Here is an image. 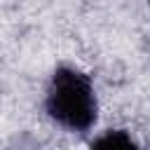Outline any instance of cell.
Segmentation results:
<instances>
[{
	"label": "cell",
	"mask_w": 150,
	"mask_h": 150,
	"mask_svg": "<svg viewBox=\"0 0 150 150\" xmlns=\"http://www.w3.org/2000/svg\"><path fill=\"white\" fill-rule=\"evenodd\" d=\"M47 117L66 131H89L98 117V101L94 82L75 66H59L45 91Z\"/></svg>",
	"instance_id": "obj_1"
},
{
	"label": "cell",
	"mask_w": 150,
	"mask_h": 150,
	"mask_svg": "<svg viewBox=\"0 0 150 150\" xmlns=\"http://www.w3.org/2000/svg\"><path fill=\"white\" fill-rule=\"evenodd\" d=\"M148 5H150V0H148Z\"/></svg>",
	"instance_id": "obj_3"
},
{
	"label": "cell",
	"mask_w": 150,
	"mask_h": 150,
	"mask_svg": "<svg viewBox=\"0 0 150 150\" xmlns=\"http://www.w3.org/2000/svg\"><path fill=\"white\" fill-rule=\"evenodd\" d=\"M136 145H138V143H136L127 131H122V129L103 131L98 138L91 141V148H112V150H117V148H136Z\"/></svg>",
	"instance_id": "obj_2"
}]
</instances>
